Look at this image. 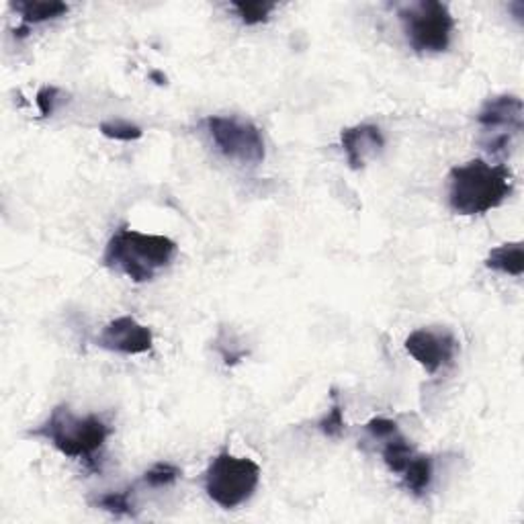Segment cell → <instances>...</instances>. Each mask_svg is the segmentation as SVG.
Wrapping results in <instances>:
<instances>
[{"label":"cell","instance_id":"cell-1","mask_svg":"<svg viewBox=\"0 0 524 524\" xmlns=\"http://www.w3.org/2000/svg\"><path fill=\"white\" fill-rule=\"evenodd\" d=\"M514 190V174L504 164L475 158L449 172V205L459 216H481L502 205Z\"/></svg>","mask_w":524,"mask_h":524},{"label":"cell","instance_id":"cell-2","mask_svg":"<svg viewBox=\"0 0 524 524\" xmlns=\"http://www.w3.org/2000/svg\"><path fill=\"white\" fill-rule=\"evenodd\" d=\"M177 252L179 244L166 236L119 229L107 242L102 265L125 275L133 283H148L170 267Z\"/></svg>","mask_w":524,"mask_h":524},{"label":"cell","instance_id":"cell-3","mask_svg":"<svg viewBox=\"0 0 524 524\" xmlns=\"http://www.w3.org/2000/svg\"><path fill=\"white\" fill-rule=\"evenodd\" d=\"M31 436L50 442L68 459H81L92 465L111 436V426L101 416H76L66 403L55 406L45 422Z\"/></svg>","mask_w":524,"mask_h":524},{"label":"cell","instance_id":"cell-4","mask_svg":"<svg viewBox=\"0 0 524 524\" xmlns=\"http://www.w3.org/2000/svg\"><path fill=\"white\" fill-rule=\"evenodd\" d=\"M260 483V467L248 457L221 451L205 471V491L218 506L232 510L254 496Z\"/></svg>","mask_w":524,"mask_h":524},{"label":"cell","instance_id":"cell-5","mask_svg":"<svg viewBox=\"0 0 524 524\" xmlns=\"http://www.w3.org/2000/svg\"><path fill=\"white\" fill-rule=\"evenodd\" d=\"M398 15L412 50L418 53H441L449 50L455 19L447 5L436 0H420V3L402 6Z\"/></svg>","mask_w":524,"mask_h":524},{"label":"cell","instance_id":"cell-6","mask_svg":"<svg viewBox=\"0 0 524 524\" xmlns=\"http://www.w3.org/2000/svg\"><path fill=\"white\" fill-rule=\"evenodd\" d=\"M480 123V146L491 156H508L514 146V140L524 130V107L522 99L514 94H498L491 97L478 113Z\"/></svg>","mask_w":524,"mask_h":524},{"label":"cell","instance_id":"cell-7","mask_svg":"<svg viewBox=\"0 0 524 524\" xmlns=\"http://www.w3.org/2000/svg\"><path fill=\"white\" fill-rule=\"evenodd\" d=\"M208 131L213 144L224 154L228 160L257 166L265 160V138L257 125L248 119L234 115H213L208 117Z\"/></svg>","mask_w":524,"mask_h":524},{"label":"cell","instance_id":"cell-8","mask_svg":"<svg viewBox=\"0 0 524 524\" xmlns=\"http://www.w3.org/2000/svg\"><path fill=\"white\" fill-rule=\"evenodd\" d=\"M459 343L451 330L418 328L406 338V351L426 373H439L452 363Z\"/></svg>","mask_w":524,"mask_h":524},{"label":"cell","instance_id":"cell-9","mask_svg":"<svg viewBox=\"0 0 524 524\" xmlns=\"http://www.w3.org/2000/svg\"><path fill=\"white\" fill-rule=\"evenodd\" d=\"M97 343L111 353L144 354L152 351L154 335L148 325L140 324L133 315H121L102 328Z\"/></svg>","mask_w":524,"mask_h":524},{"label":"cell","instance_id":"cell-10","mask_svg":"<svg viewBox=\"0 0 524 524\" xmlns=\"http://www.w3.org/2000/svg\"><path fill=\"white\" fill-rule=\"evenodd\" d=\"M340 144H343L348 166L353 170H361L369 158L377 156L385 148V138L377 125L359 123L343 130Z\"/></svg>","mask_w":524,"mask_h":524},{"label":"cell","instance_id":"cell-11","mask_svg":"<svg viewBox=\"0 0 524 524\" xmlns=\"http://www.w3.org/2000/svg\"><path fill=\"white\" fill-rule=\"evenodd\" d=\"M486 267L491 271L522 277L524 273V244L522 242H508L490 250L486 258Z\"/></svg>","mask_w":524,"mask_h":524},{"label":"cell","instance_id":"cell-12","mask_svg":"<svg viewBox=\"0 0 524 524\" xmlns=\"http://www.w3.org/2000/svg\"><path fill=\"white\" fill-rule=\"evenodd\" d=\"M13 9L21 15L23 25H39V23L60 19L68 13V5L60 0H50V3H13Z\"/></svg>","mask_w":524,"mask_h":524},{"label":"cell","instance_id":"cell-13","mask_svg":"<svg viewBox=\"0 0 524 524\" xmlns=\"http://www.w3.org/2000/svg\"><path fill=\"white\" fill-rule=\"evenodd\" d=\"M432 457L431 455H416L410 459V463L406 465V470L402 473L403 486L408 491H412L414 496H422L424 491L431 488L432 481Z\"/></svg>","mask_w":524,"mask_h":524},{"label":"cell","instance_id":"cell-14","mask_svg":"<svg viewBox=\"0 0 524 524\" xmlns=\"http://www.w3.org/2000/svg\"><path fill=\"white\" fill-rule=\"evenodd\" d=\"M383 451H381V455H383V461L387 465V470L392 473H398L402 475L403 470H406V465L410 463V459L416 455V451L412 444L403 439L402 432L393 434L392 439L383 441Z\"/></svg>","mask_w":524,"mask_h":524},{"label":"cell","instance_id":"cell-15","mask_svg":"<svg viewBox=\"0 0 524 524\" xmlns=\"http://www.w3.org/2000/svg\"><path fill=\"white\" fill-rule=\"evenodd\" d=\"M330 398H332V406L328 412H325L320 422H317V428H320V432L324 436H328V439H340V436H343L346 431V422H344V410H343V403H340L338 400L336 387H332Z\"/></svg>","mask_w":524,"mask_h":524},{"label":"cell","instance_id":"cell-16","mask_svg":"<svg viewBox=\"0 0 524 524\" xmlns=\"http://www.w3.org/2000/svg\"><path fill=\"white\" fill-rule=\"evenodd\" d=\"M94 506L101 510H107L117 516H136V506L131 502V491L130 490H119V491H107V494L99 496L94 500Z\"/></svg>","mask_w":524,"mask_h":524},{"label":"cell","instance_id":"cell-17","mask_svg":"<svg viewBox=\"0 0 524 524\" xmlns=\"http://www.w3.org/2000/svg\"><path fill=\"white\" fill-rule=\"evenodd\" d=\"M234 11L246 25H260L267 23L271 13L277 9L275 3H265V0H246V3H234Z\"/></svg>","mask_w":524,"mask_h":524},{"label":"cell","instance_id":"cell-18","mask_svg":"<svg viewBox=\"0 0 524 524\" xmlns=\"http://www.w3.org/2000/svg\"><path fill=\"white\" fill-rule=\"evenodd\" d=\"M99 130L105 138L117 140V141H136L144 136V131H141L140 125L131 121H123V119H113V121L101 123Z\"/></svg>","mask_w":524,"mask_h":524},{"label":"cell","instance_id":"cell-19","mask_svg":"<svg viewBox=\"0 0 524 524\" xmlns=\"http://www.w3.org/2000/svg\"><path fill=\"white\" fill-rule=\"evenodd\" d=\"M182 475L177 465L172 463H156L152 470H148L144 473V483L150 488H166L172 486Z\"/></svg>","mask_w":524,"mask_h":524},{"label":"cell","instance_id":"cell-20","mask_svg":"<svg viewBox=\"0 0 524 524\" xmlns=\"http://www.w3.org/2000/svg\"><path fill=\"white\" fill-rule=\"evenodd\" d=\"M364 428H367V432L375 441H387V439H392L393 434L400 432L398 422H393V420H389V418H371L369 422L364 424Z\"/></svg>","mask_w":524,"mask_h":524},{"label":"cell","instance_id":"cell-21","mask_svg":"<svg viewBox=\"0 0 524 524\" xmlns=\"http://www.w3.org/2000/svg\"><path fill=\"white\" fill-rule=\"evenodd\" d=\"M60 89L58 86H42V89L37 91V97H35V102H37V107L39 111H42V115L44 117H50L53 115V111H55V105H58V101H60Z\"/></svg>","mask_w":524,"mask_h":524},{"label":"cell","instance_id":"cell-22","mask_svg":"<svg viewBox=\"0 0 524 524\" xmlns=\"http://www.w3.org/2000/svg\"><path fill=\"white\" fill-rule=\"evenodd\" d=\"M150 78H152V81H156V84H160V86L166 84V76L162 73H152L150 74Z\"/></svg>","mask_w":524,"mask_h":524}]
</instances>
